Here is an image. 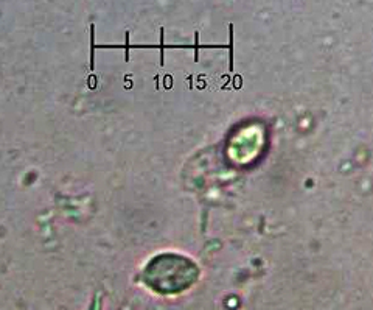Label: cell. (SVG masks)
I'll list each match as a JSON object with an SVG mask.
<instances>
[{
    "mask_svg": "<svg viewBox=\"0 0 373 310\" xmlns=\"http://www.w3.org/2000/svg\"><path fill=\"white\" fill-rule=\"evenodd\" d=\"M229 52H230V72L233 70V33H232V25H230V45H229Z\"/></svg>",
    "mask_w": 373,
    "mask_h": 310,
    "instance_id": "6da1fadb",
    "label": "cell"
},
{
    "mask_svg": "<svg viewBox=\"0 0 373 310\" xmlns=\"http://www.w3.org/2000/svg\"><path fill=\"white\" fill-rule=\"evenodd\" d=\"M194 61H198L199 59V36H198V31H196V34H194Z\"/></svg>",
    "mask_w": 373,
    "mask_h": 310,
    "instance_id": "7a4b0ae2",
    "label": "cell"
},
{
    "mask_svg": "<svg viewBox=\"0 0 373 310\" xmlns=\"http://www.w3.org/2000/svg\"><path fill=\"white\" fill-rule=\"evenodd\" d=\"M160 66H163V28L160 30Z\"/></svg>",
    "mask_w": 373,
    "mask_h": 310,
    "instance_id": "3957f363",
    "label": "cell"
}]
</instances>
